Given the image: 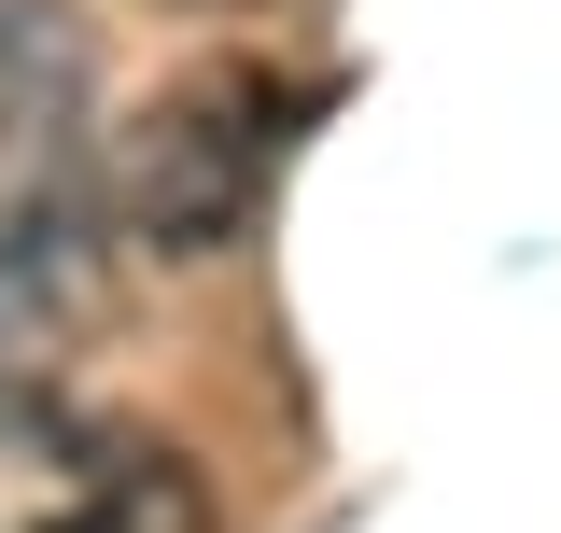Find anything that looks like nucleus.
Here are the masks:
<instances>
[{"label": "nucleus", "instance_id": "f257e3e1", "mask_svg": "<svg viewBox=\"0 0 561 533\" xmlns=\"http://www.w3.org/2000/svg\"><path fill=\"white\" fill-rule=\"evenodd\" d=\"M113 140L84 29L43 0H0V394H43V351L99 309Z\"/></svg>", "mask_w": 561, "mask_h": 533}, {"label": "nucleus", "instance_id": "20e7f679", "mask_svg": "<svg viewBox=\"0 0 561 533\" xmlns=\"http://www.w3.org/2000/svg\"><path fill=\"white\" fill-rule=\"evenodd\" d=\"M169 14H253V0H169Z\"/></svg>", "mask_w": 561, "mask_h": 533}, {"label": "nucleus", "instance_id": "7ed1b4c3", "mask_svg": "<svg viewBox=\"0 0 561 533\" xmlns=\"http://www.w3.org/2000/svg\"><path fill=\"white\" fill-rule=\"evenodd\" d=\"M0 533H210V491L140 421L0 394Z\"/></svg>", "mask_w": 561, "mask_h": 533}, {"label": "nucleus", "instance_id": "f03ea898", "mask_svg": "<svg viewBox=\"0 0 561 533\" xmlns=\"http://www.w3.org/2000/svg\"><path fill=\"white\" fill-rule=\"evenodd\" d=\"M280 127H295V84H280L267 57H197V70H169L127 127H113V239L154 253V266L239 253L253 211H267Z\"/></svg>", "mask_w": 561, "mask_h": 533}]
</instances>
